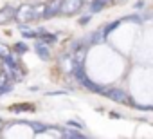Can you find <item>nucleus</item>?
Returning <instances> with one entry per match:
<instances>
[{"label": "nucleus", "mask_w": 153, "mask_h": 139, "mask_svg": "<svg viewBox=\"0 0 153 139\" xmlns=\"http://www.w3.org/2000/svg\"><path fill=\"white\" fill-rule=\"evenodd\" d=\"M74 76H76V80H78L81 85H85L88 90H92V92H103L101 85H97V83H94V81L88 80V76L83 71V63H74Z\"/></svg>", "instance_id": "nucleus-1"}, {"label": "nucleus", "mask_w": 153, "mask_h": 139, "mask_svg": "<svg viewBox=\"0 0 153 139\" xmlns=\"http://www.w3.org/2000/svg\"><path fill=\"white\" fill-rule=\"evenodd\" d=\"M101 94H105L108 99H112L115 103H130V98L123 89H103Z\"/></svg>", "instance_id": "nucleus-2"}, {"label": "nucleus", "mask_w": 153, "mask_h": 139, "mask_svg": "<svg viewBox=\"0 0 153 139\" xmlns=\"http://www.w3.org/2000/svg\"><path fill=\"white\" fill-rule=\"evenodd\" d=\"M83 6V0H61V9L59 13L63 15H74L78 13Z\"/></svg>", "instance_id": "nucleus-3"}, {"label": "nucleus", "mask_w": 153, "mask_h": 139, "mask_svg": "<svg viewBox=\"0 0 153 139\" xmlns=\"http://www.w3.org/2000/svg\"><path fill=\"white\" fill-rule=\"evenodd\" d=\"M15 18H16V9L15 7L6 6V7L0 9V25H6V24H9Z\"/></svg>", "instance_id": "nucleus-4"}, {"label": "nucleus", "mask_w": 153, "mask_h": 139, "mask_svg": "<svg viewBox=\"0 0 153 139\" xmlns=\"http://www.w3.org/2000/svg\"><path fill=\"white\" fill-rule=\"evenodd\" d=\"M16 20L20 22V24H25V22H29V20H33V6H22V7H18L16 9Z\"/></svg>", "instance_id": "nucleus-5"}, {"label": "nucleus", "mask_w": 153, "mask_h": 139, "mask_svg": "<svg viewBox=\"0 0 153 139\" xmlns=\"http://www.w3.org/2000/svg\"><path fill=\"white\" fill-rule=\"evenodd\" d=\"M61 9V0H52V4H49L45 7V13H43V18H52L59 13Z\"/></svg>", "instance_id": "nucleus-6"}, {"label": "nucleus", "mask_w": 153, "mask_h": 139, "mask_svg": "<svg viewBox=\"0 0 153 139\" xmlns=\"http://www.w3.org/2000/svg\"><path fill=\"white\" fill-rule=\"evenodd\" d=\"M34 51H36V54L42 58V60H49L51 58V51H49V47H47V43L45 42H36V45H34Z\"/></svg>", "instance_id": "nucleus-7"}, {"label": "nucleus", "mask_w": 153, "mask_h": 139, "mask_svg": "<svg viewBox=\"0 0 153 139\" xmlns=\"http://www.w3.org/2000/svg\"><path fill=\"white\" fill-rule=\"evenodd\" d=\"M105 29H101V31H96V33H92V34H88L87 38H85V42L87 43H101V42H105Z\"/></svg>", "instance_id": "nucleus-8"}, {"label": "nucleus", "mask_w": 153, "mask_h": 139, "mask_svg": "<svg viewBox=\"0 0 153 139\" xmlns=\"http://www.w3.org/2000/svg\"><path fill=\"white\" fill-rule=\"evenodd\" d=\"M45 4H38L36 7H33V20H38V18H43V13H45Z\"/></svg>", "instance_id": "nucleus-9"}, {"label": "nucleus", "mask_w": 153, "mask_h": 139, "mask_svg": "<svg viewBox=\"0 0 153 139\" xmlns=\"http://www.w3.org/2000/svg\"><path fill=\"white\" fill-rule=\"evenodd\" d=\"M61 135L63 137H70V139H83L85 135L81 134V132H76V130H61Z\"/></svg>", "instance_id": "nucleus-10"}, {"label": "nucleus", "mask_w": 153, "mask_h": 139, "mask_svg": "<svg viewBox=\"0 0 153 139\" xmlns=\"http://www.w3.org/2000/svg\"><path fill=\"white\" fill-rule=\"evenodd\" d=\"M85 54H87V49L81 45L78 51H76V54H74V63H83L85 61Z\"/></svg>", "instance_id": "nucleus-11"}, {"label": "nucleus", "mask_w": 153, "mask_h": 139, "mask_svg": "<svg viewBox=\"0 0 153 139\" xmlns=\"http://www.w3.org/2000/svg\"><path fill=\"white\" fill-rule=\"evenodd\" d=\"M108 2H110V0H94V2H92V13L101 11V9H103Z\"/></svg>", "instance_id": "nucleus-12"}, {"label": "nucleus", "mask_w": 153, "mask_h": 139, "mask_svg": "<svg viewBox=\"0 0 153 139\" xmlns=\"http://www.w3.org/2000/svg\"><path fill=\"white\" fill-rule=\"evenodd\" d=\"M31 126H33V132H34V134H42V132H45L47 128H51V126H47V125H43V123H31Z\"/></svg>", "instance_id": "nucleus-13"}, {"label": "nucleus", "mask_w": 153, "mask_h": 139, "mask_svg": "<svg viewBox=\"0 0 153 139\" xmlns=\"http://www.w3.org/2000/svg\"><path fill=\"white\" fill-rule=\"evenodd\" d=\"M40 40H42V42H45V43H54V42H56V34L42 33V34H40Z\"/></svg>", "instance_id": "nucleus-14"}, {"label": "nucleus", "mask_w": 153, "mask_h": 139, "mask_svg": "<svg viewBox=\"0 0 153 139\" xmlns=\"http://www.w3.org/2000/svg\"><path fill=\"white\" fill-rule=\"evenodd\" d=\"M119 24H121V20H115V22H112V24H108V25L105 27V34H110V33H112V31H114V29H115V27H117Z\"/></svg>", "instance_id": "nucleus-15"}, {"label": "nucleus", "mask_w": 153, "mask_h": 139, "mask_svg": "<svg viewBox=\"0 0 153 139\" xmlns=\"http://www.w3.org/2000/svg\"><path fill=\"white\" fill-rule=\"evenodd\" d=\"M68 125L78 126V128H85V123H83V121H78V119H70V121H68Z\"/></svg>", "instance_id": "nucleus-16"}, {"label": "nucleus", "mask_w": 153, "mask_h": 139, "mask_svg": "<svg viewBox=\"0 0 153 139\" xmlns=\"http://www.w3.org/2000/svg\"><path fill=\"white\" fill-rule=\"evenodd\" d=\"M15 49H16V52H25V51H27V45H25L24 42H20V43L15 45Z\"/></svg>", "instance_id": "nucleus-17"}, {"label": "nucleus", "mask_w": 153, "mask_h": 139, "mask_svg": "<svg viewBox=\"0 0 153 139\" xmlns=\"http://www.w3.org/2000/svg\"><path fill=\"white\" fill-rule=\"evenodd\" d=\"M7 54H9V49H7L4 43H0V56H2V58H6Z\"/></svg>", "instance_id": "nucleus-18"}, {"label": "nucleus", "mask_w": 153, "mask_h": 139, "mask_svg": "<svg viewBox=\"0 0 153 139\" xmlns=\"http://www.w3.org/2000/svg\"><path fill=\"white\" fill-rule=\"evenodd\" d=\"M4 128V123H2V119H0V130H2Z\"/></svg>", "instance_id": "nucleus-19"}]
</instances>
